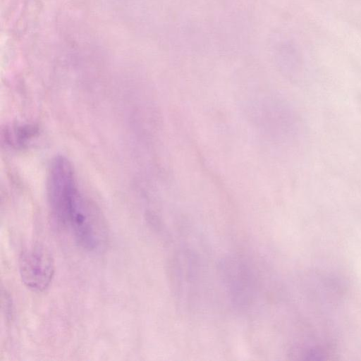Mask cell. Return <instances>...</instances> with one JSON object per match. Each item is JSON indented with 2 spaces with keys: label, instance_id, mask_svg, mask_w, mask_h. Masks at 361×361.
<instances>
[{
  "label": "cell",
  "instance_id": "4",
  "mask_svg": "<svg viewBox=\"0 0 361 361\" xmlns=\"http://www.w3.org/2000/svg\"><path fill=\"white\" fill-rule=\"evenodd\" d=\"M2 309L7 319H11L13 317V304L9 293L6 290H2Z\"/></svg>",
  "mask_w": 361,
  "mask_h": 361
},
{
  "label": "cell",
  "instance_id": "3",
  "mask_svg": "<svg viewBox=\"0 0 361 361\" xmlns=\"http://www.w3.org/2000/svg\"><path fill=\"white\" fill-rule=\"evenodd\" d=\"M7 145L22 148L27 146L37 134V129L30 125H17L7 128L4 133Z\"/></svg>",
  "mask_w": 361,
  "mask_h": 361
},
{
  "label": "cell",
  "instance_id": "1",
  "mask_svg": "<svg viewBox=\"0 0 361 361\" xmlns=\"http://www.w3.org/2000/svg\"><path fill=\"white\" fill-rule=\"evenodd\" d=\"M47 195L51 215L59 228L68 231L75 243L89 252L107 246L108 228L99 207L80 190L74 169L63 156L49 167Z\"/></svg>",
  "mask_w": 361,
  "mask_h": 361
},
{
  "label": "cell",
  "instance_id": "2",
  "mask_svg": "<svg viewBox=\"0 0 361 361\" xmlns=\"http://www.w3.org/2000/svg\"><path fill=\"white\" fill-rule=\"evenodd\" d=\"M18 269L25 287L34 292H42L52 281L55 271L54 259L45 245L34 243L21 251Z\"/></svg>",
  "mask_w": 361,
  "mask_h": 361
}]
</instances>
